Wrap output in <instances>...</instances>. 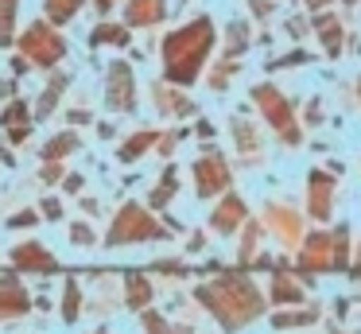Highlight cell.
Here are the masks:
<instances>
[{"instance_id":"cell-1","label":"cell","mask_w":361,"mask_h":334,"mask_svg":"<svg viewBox=\"0 0 361 334\" xmlns=\"http://www.w3.org/2000/svg\"><path fill=\"white\" fill-rule=\"evenodd\" d=\"M214 43H218V31H214L210 16H198V20L175 28L164 39V47H159V54H164V82L167 85H190L202 74Z\"/></svg>"},{"instance_id":"cell-2","label":"cell","mask_w":361,"mask_h":334,"mask_svg":"<svg viewBox=\"0 0 361 334\" xmlns=\"http://www.w3.org/2000/svg\"><path fill=\"white\" fill-rule=\"evenodd\" d=\"M198 299H202L206 307L221 318V326H229V330L252 323V318L264 311L260 292L245 276H226V280H218V284H206L202 292H198Z\"/></svg>"},{"instance_id":"cell-3","label":"cell","mask_w":361,"mask_h":334,"mask_svg":"<svg viewBox=\"0 0 361 334\" xmlns=\"http://www.w3.org/2000/svg\"><path fill=\"white\" fill-rule=\"evenodd\" d=\"M16 54H24L32 66H59V62L66 59V35L63 28H55V23L47 20H32L27 28H20L16 35Z\"/></svg>"},{"instance_id":"cell-4","label":"cell","mask_w":361,"mask_h":334,"mask_svg":"<svg viewBox=\"0 0 361 334\" xmlns=\"http://www.w3.org/2000/svg\"><path fill=\"white\" fill-rule=\"evenodd\" d=\"M152 237H164V229H159V222L148 214L144 206H136V202H128V206L117 210V217H113V229H109V245H133V241H152Z\"/></svg>"},{"instance_id":"cell-5","label":"cell","mask_w":361,"mask_h":334,"mask_svg":"<svg viewBox=\"0 0 361 334\" xmlns=\"http://www.w3.org/2000/svg\"><path fill=\"white\" fill-rule=\"evenodd\" d=\"M105 105L113 113H133L136 109V74L125 59L109 62V70H105Z\"/></svg>"},{"instance_id":"cell-6","label":"cell","mask_w":361,"mask_h":334,"mask_svg":"<svg viewBox=\"0 0 361 334\" xmlns=\"http://www.w3.org/2000/svg\"><path fill=\"white\" fill-rule=\"evenodd\" d=\"M252 101H257L260 113L268 117V124L283 129L288 140H299V132H291V105H288V97H283L276 85H257V90H252Z\"/></svg>"},{"instance_id":"cell-7","label":"cell","mask_w":361,"mask_h":334,"mask_svg":"<svg viewBox=\"0 0 361 334\" xmlns=\"http://www.w3.org/2000/svg\"><path fill=\"white\" fill-rule=\"evenodd\" d=\"M229 186V167H226V160L221 155H202V160L195 163V191H198V198H214L218 191H226Z\"/></svg>"},{"instance_id":"cell-8","label":"cell","mask_w":361,"mask_h":334,"mask_svg":"<svg viewBox=\"0 0 361 334\" xmlns=\"http://www.w3.org/2000/svg\"><path fill=\"white\" fill-rule=\"evenodd\" d=\"M8 261H12L16 272H59L55 256H51L39 241H24V245H16L8 253Z\"/></svg>"},{"instance_id":"cell-9","label":"cell","mask_w":361,"mask_h":334,"mask_svg":"<svg viewBox=\"0 0 361 334\" xmlns=\"http://www.w3.org/2000/svg\"><path fill=\"white\" fill-rule=\"evenodd\" d=\"M164 16H167V0H125L128 28H156Z\"/></svg>"},{"instance_id":"cell-10","label":"cell","mask_w":361,"mask_h":334,"mask_svg":"<svg viewBox=\"0 0 361 334\" xmlns=\"http://www.w3.org/2000/svg\"><path fill=\"white\" fill-rule=\"evenodd\" d=\"M27 307H32V299H27V292L20 287V280L16 276H0V318L24 315Z\"/></svg>"},{"instance_id":"cell-11","label":"cell","mask_w":361,"mask_h":334,"mask_svg":"<svg viewBox=\"0 0 361 334\" xmlns=\"http://www.w3.org/2000/svg\"><path fill=\"white\" fill-rule=\"evenodd\" d=\"M133 43V28L125 20L113 23V20H102L97 28H90V47H128Z\"/></svg>"},{"instance_id":"cell-12","label":"cell","mask_w":361,"mask_h":334,"mask_svg":"<svg viewBox=\"0 0 361 334\" xmlns=\"http://www.w3.org/2000/svg\"><path fill=\"white\" fill-rule=\"evenodd\" d=\"M66 85H71V78H66V74H51V82L43 85L39 101H35V109H32L35 121H47V117L55 113L59 101H63V93H66Z\"/></svg>"},{"instance_id":"cell-13","label":"cell","mask_w":361,"mask_h":334,"mask_svg":"<svg viewBox=\"0 0 361 334\" xmlns=\"http://www.w3.org/2000/svg\"><path fill=\"white\" fill-rule=\"evenodd\" d=\"M20 35V0H0V51H12Z\"/></svg>"},{"instance_id":"cell-14","label":"cell","mask_w":361,"mask_h":334,"mask_svg":"<svg viewBox=\"0 0 361 334\" xmlns=\"http://www.w3.org/2000/svg\"><path fill=\"white\" fill-rule=\"evenodd\" d=\"M241 217H245V202L237 198V194H229L226 202H221L218 210H214V217H210V225L218 233H233L237 225H241Z\"/></svg>"},{"instance_id":"cell-15","label":"cell","mask_w":361,"mask_h":334,"mask_svg":"<svg viewBox=\"0 0 361 334\" xmlns=\"http://www.w3.org/2000/svg\"><path fill=\"white\" fill-rule=\"evenodd\" d=\"M78 144H82V140H78V132H74V129H66V132H55V136H51L47 144L39 148V155H43V163H51V160L59 163V160H66L71 152H78Z\"/></svg>"},{"instance_id":"cell-16","label":"cell","mask_w":361,"mask_h":334,"mask_svg":"<svg viewBox=\"0 0 361 334\" xmlns=\"http://www.w3.org/2000/svg\"><path fill=\"white\" fill-rule=\"evenodd\" d=\"M152 101L159 105V113H171V117H187L190 109H195V101L183 97V93H175V90H167V82L152 85Z\"/></svg>"},{"instance_id":"cell-17","label":"cell","mask_w":361,"mask_h":334,"mask_svg":"<svg viewBox=\"0 0 361 334\" xmlns=\"http://www.w3.org/2000/svg\"><path fill=\"white\" fill-rule=\"evenodd\" d=\"M330 206H334V183H330L322 171H314V175H311V214L314 217H326Z\"/></svg>"},{"instance_id":"cell-18","label":"cell","mask_w":361,"mask_h":334,"mask_svg":"<svg viewBox=\"0 0 361 334\" xmlns=\"http://www.w3.org/2000/svg\"><path fill=\"white\" fill-rule=\"evenodd\" d=\"M152 144H159V132H152V129H140V132H133V136H128L125 144L117 148V160H121V163H133V160H140V155L148 152Z\"/></svg>"},{"instance_id":"cell-19","label":"cell","mask_w":361,"mask_h":334,"mask_svg":"<svg viewBox=\"0 0 361 334\" xmlns=\"http://www.w3.org/2000/svg\"><path fill=\"white\" fill-rule=\"evenodd\" d=\"M299 264H303V268H330V264H334V261H330V237H326V233H314V237L307 241Z\"/></svg>"},{"instance_id":"cell-20","label":"cell","mask_w":361,"mask_h":334,"mask_svg":"<svg viewBox=\"0 0 361 334\" xmlns=\"http://www.w3.org/2000/svg\"><path fill=\"white\" fill-rule=\"evenodd\" d=\"M82 4H86V0H43V20L55 23V28H66V23L82 12Z\"/></svg>"},{"instance_id":"cell-21","label":"cell","mask_w":361,"mask_h":334,"mask_svg":"<svg viewBox=\"0 0 361 334\" xmlns=\"http://www.w3.org/2000/svg\"><path fill=\"white\" fill-rule=\"evenodd\" d=\"M35 117H32V105H27L24 97H12L8 105L0 109V124L4 129H16V124H32Z\"/></svg>"},{"instance_id":"cell-22","label":"cell","mask_w":361,"mask_h":334,"mask_svg":"<svg viewBox=\"0 0 361 334\" xmlns=\"http://www.w3.org/2000/svg\"><path fill=\"white\" fill-rule=\"evenodd\" d=\"M125 287H128V307H144V303L152 299V284L140 276V272H128Z\"/></svg>"},{"instance_id":"cell-23","label":"cell","mask_w":361,"mask_h":334,"mask_svg":"<svg viewBox=\"0 0 361 334\" xmlns=\"http://www.w3.org/2000/svg\"><path fill=\"white\" fill-rule=\"evenodd\" d=\"M272 299L276 303H299V299H303V292H299L295 280L280 272V276H276V284H272Z\"/></svg>"},{"instance_id":"cell-24","label":"cell","mask_w":361,"mask_h":334,"mask_svg":"<svg viewBox=\"0 0 361 334\" xmlns=\"http://www.w3.org/2000/svg\"><path fill=\"white\" fill-rule=\"evenodd\" d=\"M175 186H179V175H175V167H167V171H164V183H159L156 191H152V198H148V202H152L156 210H159V206H167V202H171V194H175Z\"/></svg>"},{"instance_id":"cell-25","label":"cell","mask_w":361,"mask_h":334,"mask_svg":"<svg viewBox=\"0 0 361 334\" xmlns=\"http://www.w3.org/2000/svg\"><path fill=\"white\" fill-rule=\"evenodd\" d=\"M319 31H322V39H326V51L334 54V51H338V39H342L338 20H334V16H319Z\"/></svg>"},{"instance_id":"cell-26","label":"cell","mask_w":361,"mask_h":334,"mask_svg":"<svg viewBox=\"0 0 361 334\" xmlns=\"http://www.w3.org/2000/svg\"><path fill=\"white\" fill-rule=\"evenodd\" d=\"M78 303H82V292H78V284H66V299H63V318L66 323H74V318H78Z\"/></svg>"},{"instance_id":"cell-27","label":"cell","mask_w":361,"mask_h":334,"mask_svg":"<svg viewBox=\"0 0 361 334\" xmlns=\"http://www.w3.org/2000/svg\"><path fill=\"white\" fill-rule=\"evenodd\" d=\"M245 39H249V28L245 23H229V54H241L249 47Z\"/></svg>"},{"instance_id":"cell-28","label":"cell","mask_w":361,"mask_h":334,"mask_svg":"<svg viewBox=\"0 0 361 334\" xmlns=\"http://www.w3.org/2000/svg\"><path fill=\"white\" fill-rule=\"evenodd\" d=\"M307 323H314V311H295V315H276V323L272 326H307Z\"/></svg>"},{"instance_id":"cell-29","label":"cell","mask_w":361,"mask_h":334,"mask_svg":"<svg viewBox=\"0 0 361 334\" xmlns=\"http://www.w3.org/2000/svg\"><path fill=\"white\" fill-rule=\"evenodd\" d=\"M39 210H20V214H12L8 217V229H24V225H35V222H39Z\"/></svg>"},{"instance_id":"cell-30","label":"cell","mask_w":361,"mask_h":334,"mask_svg":"<svg viewBox=\"0 0 361 334\" xmlns=\"http://www.w3.org/2000/svg\"><path fill=\"white\" fill-rule=\"evenodd\" d=\"M71 241L74 245H94V229H90L86 222H74L71 225Z\"/></svg>"},{"instance_id":"cell-31","label":"cell","mask_w":361,"mask_h":334,"mask_svg":"<svg viewBox=\"0 0 361 334\" xmlns=\"http://www.w3.org/2000/svg\"><path fill=\"white\" fill-rule=\"evenodd\" d=\"M66 175V167H63V163H55V160H51V163H43V171H39V179H43V183H59V179H63Z\"/></svg>"},{"instance_id":"cell-32","label":"cell","mask_w":361,"mask_h":334,"mask_svg":"<svg viewBox=\"0 0 361 334\" xmlns=\"http://www.w3.org/2000/svg\"><path fill=\"white\" fill-rule=\"evenodd\" d=\"M345 264V229L334 233V268H342Z\"/></svg>"},{"instance_id":"cell-33","label":"cell","mask_w":361,"mask_h":334,"mask_svg":"<svg viewBox=\"0 0 361 334\" xmlns=\"http://www.w3.org/2000/svg\"><path fill=\"white\" fill-rule=\"evenodd\" d=\"M27 136H32V124H16V129H8V144H27Z\"/></svg>"},{"instance_id":"cell-34","label":"cell","mask_w":361,"mask_h":334,"mask_svg":"<svg viewBox=\"0 0 361 334\" xmlns=\"http://www.w3.org/2000/svg\"><path fill=\"white\" fill-rule=\"evenodd\" d=\"M39 214L55 222V217H63V202H59V198H43V210H39Z\"/></svg>"},{"instance_id":"cell-35","label":"cell","mask_w":361,"mask_h":334,"mask_svg":"<svg viewBox=\"0 0 361 334\" xmlns=\"http://www.w3.org/2000/svg\"><path fill=\"white\" fill-rule=\"evenodd\" d=\"M27 70H32V62H27L24 54H16V59H12V74H16V78H24Z\"/></svg>"},{"instance_id":"cell-36","label":"cell","mask_w":361,"mask_h":334,"mask_svg":"<svg viewBox=\"0 0 361 334\" xmlns=\"http://www.w3.org/2000/svg\"><path fill=\"white\" fill-rule=\"evenodd\" d=\"M66 121H71V124H86V121H94V113H86V109H71Z\"/></svg>"},{"instance_id":"cell-37","label":"cell","mask_w":361,"mask_h":334,"mask_svg":"<svg viewBox=\"0 0 361 334\" xmlns=\"http://www.w3.org/2000/svg\"><path fill=\"white\" fill-rule=\"evenodd\" d=\"M117 4H121V0H94V8H97V16H102V20H105V16H109Z\"/></svg>"},{"instance_id":"cell-38","label":"cell","mask_w":361,"mask_h":334,"mask_svg":"<svg viewBox=\"0 0 361 334\" xmlns=\"http://www.w3.org/2000/svg\"><path fill=\"white\" fill-rule=\"evenodd\" d=\"M144 323H148V330H152V334H164V330H167L159 315H144Z\"/></svg>"},{"instance_id":"cell-39","label":"cell","mask_w":361,"mask_h":334,"mask_svg":"<svg viewBox=\"0 0 361 334\" xmlns=\"http://www.w3.org/2000/svg\"><path fill=\"white\" fill-rule=\"evenodd\" d=\"M63 186H66L71 194H78V191H82V175H66V179H63Z\"/></svg>"},{"instance_id":"cell-40","label":"cell","mask_w":361,"mask_h":334,"mask_svg":"<svg viewBox=\"0 0 361 334\" xmlns=\"http://www.w3.org/2000/svg\"><path fill=\"white\" fill-rule=\"evenodd\" d=\"M0 97H16V85H12V82H0Z\"/></svg>"},{"instance_id":"cell-41","label":"cell","mask_w":361,"mask_h":334,"mask_svg":"<svg viewBox=\"0 0 361 334\" xmlns=\"http://www.w3.org/2000/svg\"><path fill=\"white\" fill-rule=\"evenodd\" d=\"M307 4H311V8H319V4H322V0H307Z\"/></svg>"}]
</instances>
